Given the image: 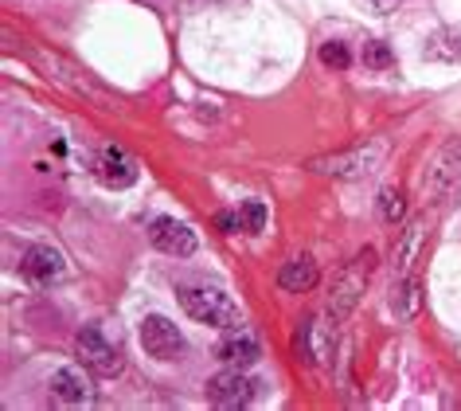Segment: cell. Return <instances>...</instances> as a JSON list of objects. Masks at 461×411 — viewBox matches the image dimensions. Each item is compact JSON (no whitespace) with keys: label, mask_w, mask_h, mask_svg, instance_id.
<instances>
[{"label":"cell","mask_w":461,"mask_h":411,"mask_svg":"<svg viewBox=\"0 0 461 411\" xmlns=\"http://www.w3.org/2000/svg\"><path fill=\"white\" fill-rule=\"evenodd\" d=\"M215 357L223 361L227 369H250V364L262 357V349H258V341L250 337V333H230V337L219 341Z\"/></svg>","instance_id":"8fae6325"},{"label":"cell","mask_w":461,"mask_h":411,"mask_svg":"<svg viewBox=\"0 0 461 411\" xmlns=\"http://www.w3.org/2000/svg\"><path fill=\"white\" fill-rule=\"evenodd\" d=\"M258 384L250 380L243 369H230V372H219L207 380V399H212L215 407H247L250 399H255Z\"/></svg>","instance_id":"277c9868"},{"label":"cell","mask_w":461,"mask_h":411,"mask_svg":"<svg viewBox=\"0 0 461 411\" xmlns=\"http://www.w3.org/2000/svg\"><path fill=\"white\" fill-rule=\"evenodd\" d=\"M297 345H302V352H305L309 361H325V352H329V345H325V325H321V322H305L302 333H297Z\"/></svg>","instance_id":"9a60e30c"},{"label":"cell","mask_w":461,"mask_h":411,"mask_svg":"<svg viewBox=\"0 0 461 411\" xmlns=\"http://www.w3.org/2000/svg\"><path fill=\"white\" fill-rule=\"evenodd\" d=\"M391 63H395V55H391L387 43H379V40L364 43V67H372V71H387Z\"/></svg>","instance_id":"ac0fdd59"},{"label":"cell","mask_w":461,"mask_h":411,"mask_svg":"<svg viewBox=\"0 0 461 411\" xmlns=\"http://www.w3.org/2000/svg\"><path fill=\"white\" fill-rule=\"evenodd\" d=\"M215 224L223 227V232H243V224H239V212H219Z\"/></svg>","instance_id":"7402d4cb"},{"label":"cell","mask_w":461,"mask_h":411,"mask_svg":"<svg viewBox=\"0 0 461 411\" xmlns=\"http://www.w3.org/2000/svg\"><path fill=\"white\" fill-rule=\"evenodd\" d=\"M375 161H379V145H367V150L337 153L329 161H313V169L317 173H332V177H360V173H372Z\"/></svg>","instance_id":"9c48e42d"},{"label":"cell","mask_w":461,"mask_h":411,"mask_svg":"<svg viewBox=\"0 0 461 411\" xmlns=\"http://www.w3.org/2000/svg\"><path fill=\"white\" fill-rule=\"evenodd\" d=\"M395 314L399 317H414V310H419V279H407L402 287L395 290Z\"/></svg>","instance_id":"2e32d148"},{"label":"cell","mask_w":461,"mask_h":411,"mask_svg":"<svg viewBox=\"0 0 461 411\" xmlns=\"http://www.w3.org/2000/svg\"><path fill=\"white\" fill-rule=\"evenodd\" d=\"M426 59H442V63L461 59V32H454V28L434 32L430 43H426Z\"/></svg>","instance_id":"4fadbf2b"},{"label":"cell","mask_w":461,"mask_h":411,"mask_svg":"<svg viewBox=\"0 0 461 411\" xmlns=\"http://www.w3.org/2000/svg\"><path fill=\"white\" fill-rule=\"evenodd\" d=\"M360 5L367 8V13H379V16H387V13H395V8L402 5V0H360Z\"/></svg>","instance_id":"44dd1931"},{"label":"cell","mask_w":461,"mask_h":411,"mask_svg":"<svg viewBox=\"0 0 461 411\" xmlns=\"http://www.w3.org/2000/svg\"><path fill=\"white\" fill-rule=\"evenodd\" d=\"M51 396L59 399L63 407H83L95 399V388H90V380L78 369H59L51 376Z\"/></svg>","instance_id":"30bf717a"},{"label":"cell","mask_w":461,"mask_h":411,"mask_svg":"<svg viewBox=\"0 0 461 411\" xmlns=\"http://www.w3.org/2000/svg\"><path fill=\"white\" fill-rule=\"evenodd\" d=\"M278 287L282 290H290V294H305V290H313L317 287V262L313 259H294V262H285V267L278 270Z\"/></svg>","instance_id":"7c38bea8"},{"label":"cell","mask_w":461,"mask_h":411,"mask_svg":"<svg viewBox=\"0 0 461 411\" xmlns=\"http://www.w3.org/2000/svg\"><path fill=\"white\" fill-rule=\"evenodd\" d=\"M67 270L63 255L55 247H28L24 259H20V274L32 282V287H51V282H59Z\"/></svg>","instance_id":"8992f818"},{"label":"cell","mask_w":461,"mask_h":411,"mask_svg":"<svg viewBox=\"0 0 461 411\" xmlns=\"http://www.w3.org/2000/svg\"><path fill=\"white\" fill-rule=\"evenodd\" d=\"M379 220H384V224L402 220V196H399L395 188H384V192H379Z\"/></svg>","instance_id":"d6986e66"},{"label":"cell","mask_w":461,"mask_h":411,"mask_svg":"<svg viewBox=\"0 0 461 411\" xmlns=\"http://www.w3.org/2000/svg\"><path fill=\"white\" fill-rule=\"evenodd\" d=\"M422 235H426V224H422V220H414V224L407 227V235H402L399 251H395V270H399V274H407V270H411V259L419 255Z\"/></svg>","instance_id":"5bb4252c"},{"label":"cell","mask_w":461,"mask_h":411,"mask_svg":"<svg viewBox=\"0 0 461 411\" xmlns=\"http://www.w3.org/2000/svg\"><path fill=\"white\" fill-rule=\"evenodd\" d=\"M321 63L344 71V67L352 63V55H348V48H344V43H321Z\"/></svg>","instance_id":"ffe728a7"},{"label":"cell","mask_w":461,"mask_h":411,"mask_svg":"<svg viewBox=\"0 0 461 411\" xmlns=\"http://www.w3.org/2000/svg\"><path fill=\"white\" fill-rule=\"evenodd\" d=\"M180 306H184V314L200 325H215V329H235L239 325V306L215 287H184Z\"/></svg>","instance_id":"6da1fadb"},{"label":"cell","mask_w":461,"mask_h":411,"mask_svg":"<svg viewBox=\"0 0 461 411\" xmlns=\"http://www.w3.org/2000/svg\"><path fill=\"white\" fill-rule=\"evenodd\" d=\"M239 224H243V232H262V227H267V204L247 200L243 208H239Z\"/></svg>","instance_id":"e0dca14e"},{"label":"cell","mask_w":461,"mask_h":411,"mask_svg":"<svg viewBox=\"0 0 461 411\" xmlns=\"http://www.w3.org/2000/svg\"><path fill=\"white\" fill-rule=\"evenodd\" d=\"M75 349H78L83 369H90L95 376H118L122 372V352H118V345H110V341L102 337L98 325H86L83 333L75 337Z\"/></svg>","instance_id":"7a4b0ae2"},{"label":"cell","mask_w":461,"mask_h":411,"mask_svg":"<svg viewBox=\"0 0 461 411\" xmlns=\"http://www.w3.org/2000/svg\"><path fill=\"white\" fill-rule=\"evenodd\" d=\"M367 270H372V251H364V255L356 259L352 267L340 274V287H337V294H332V306H329L332 322H340V317H348V310L356 306V298H360V294H364Z\"/></svg>","instance_id":"5b68a950"},{"label":"cell","mask_w":461,"mask_h":411,"mask_svg":"<svg viewBox=\"0 0 461 411\" xmlns=\"http://www.w3.org/2000/svg\"><path fill=\"white\" fill-rule=\"evenodd\" d=\"M188 5H207V0H188Z\"/></svg>","instance_id":"603a6c76"},{"label":"cell","mask_w":461,"mask_h":411,"mask_svg":"<svg viewBox=\"0 0 461 411\" xmlns=\"http://www.w3.org/2000/svg\"><path fill=\"white\" fill-rule=\"evenodd\" d=\"M141 349L153 361H176L180 352H184V333L168 322V317L149 314L145 322H141Z\"/></svg>","instance_id":"3957f363"},{"label":"cell","mask_w":461,"mask_h":411,"mask_svg":"<svg viewBox=\"0 0 461 411\" xmlns=\"http://www.w3.org/2000/svg\"><path fill=\"white\" fill-rule=\"evenodd\" d=\"M98 180L106 188H130L137 180V161L122 145H106V150L98 153Z\"/></svg>","instance_id":"52a82bcc"},{"label":"cell","mask_w":461,"mask_h":411,"mask_svg":"<svg viewBox=\"0 0 461 411\" xmlns=\"http://www.w3.org/2000/svg\"><path fill=\"white\" fill-rule=\"evenodd\" d=\"M149 239H153V247H160L165 255H176V259H188L195 251V235L176 220H153Z\"/></svg>","instance_id":"ba28073f"}]
</instances>
